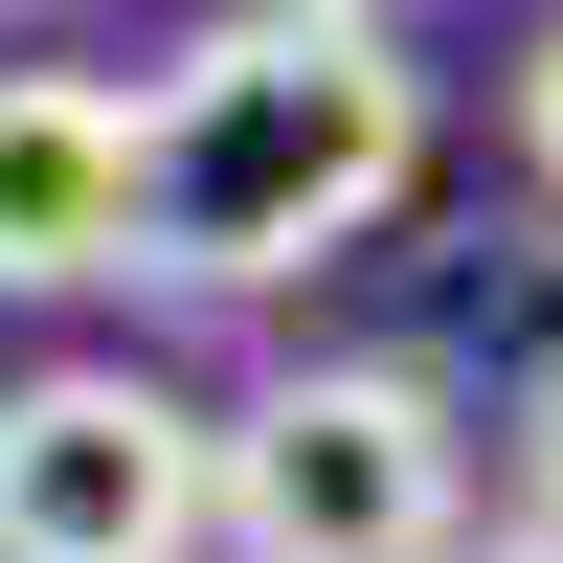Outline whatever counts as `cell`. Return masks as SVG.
<instances>
[{"label":"cell","mask_w":563,"mask_h":563,"mask_svg":"<svg viewBox=\"0 0 563 563\" xmlns=\"http://www.w3.org/2000/svg\"><path fill=\"white\" fill-rule=\"evenodd\" d=\"M429 180V68L384 23H203L158 90H135V271L158 294H294L361 225Z\"/></svg>","instance_id":"cell-1"},{"label":"cell","mask_w":563,"mask_h":563,"mask_svg":"<svg viewBox=\"0 0 563 563\" xmlns=\"http://www.w3.org/2000/svg\"><path fill=\"white\" fill-rule=\"evenodd\" d=\"M225 541L249 563H474V429L429 361H294L225 429Z\"/></svg>","instance_id":"cell-2"},{"label":"cell","mask_w":563,"mask_h":563,"mask_svg":"<svg viewBox=\"0 0 563 563\" xmlns=\"http://www.w3.org/2000/svg\"><path fill=\"white\" fill-rule=\"evenodd\" d=\"M225 541V429L135 361H45L0 384V563H180Z\"/></svg>","instance_id":"cell-3"},{"label":"cell","mask_w":563,"mask_h":563,"mask_svg":"<svg viewBox=\"0 0 563 563\" xmlns=\"http://www.w3.org/2000/svg\"><path fill=\"white\" fill-rule=\"evenodd\" d=\"M135 271V90L0 68V294H113Z\"/></svg>","instance_id":"cell-4"},{"label":"cell","mask_w":563,"mask_h":563,"mask_svg":"<svg viewBox=\"0 0 563 563\" xmlns=\"http://www.w3.org/2000/svg\"><path fill=\"white\" fill-rule=\"evenodd\" d=\"M519 158H541V203H563V23L519 45Z\"/></svg>","instance_id":"cell-5"},{"label":"cell","mask_w":563,"mask_h":563,"mask_svg":"<svg viewBox=\"0 0 563 563\" xmlns=\"http://www.w3.org/2000/svg\"><path fill=\"white\" fill-rule=\"evenodd\" d=\"M519 519H541V541H563V384H541V406H519Z\"/></svg>","instance_id":"cell-6"},{"label":"cell","mask_w":563,"mask_h":563,"mask_svg":"<svg viewBox=\"0 0 563 563\" xmlns=\"http://www.w3.org/2000/svg\"><path fill=\"white\" fill-rule=\"evenodd\" d=\"M294 23H384V0H294Z\"/></svg>","instance_id":"cell-7"},{"label":"cell","mask_w":563,"mask_h":563,"mask_svg":"<svg viewBox=\"0 0 563 563\" xmlns=\"http://www.w3.org/2000/svg\"><path fill=\"white\" fill-rule=\"evenodd\" d=\"M496 563H563V541H541V519H519V541H496Z\"/></svg>","instance_id":"cell-8"}]
</instances>
